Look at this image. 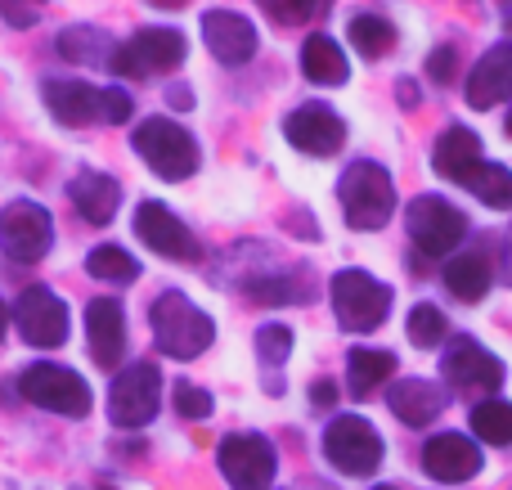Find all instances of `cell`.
<instances>
[{"label": "cell", "mask_w": 512, "mask_h": 490, "mask_svg": "<svg viewBox=\"0 0 512 490\" xmlns=\"http://www.w3.org/2000/svg\"><path fill=\"white\" fill-rule=\"evenodd\" d=\"M153 324V342L162 356L171 360H198L216 338V324L207 311H198L185 293H162L149 311Z\"/></svg>", "instance_id": "cell-1"}, {"label": "cell", "mask_w": 512, "mask_h": 490, "mask_svg": "<svg viewBox=\"0 0 512 490\" xmlns=\"http://www.w3.org/2000/svg\"><path fill=\"white\" fill-rule=\"evenodd\" d=\"M337 198H342V212L351 230H382L396 212V180L387 167L360 158L342 171L337 180Z\"/></svg>", "instance_id": "cell-2"}, {"label": "cell", "mask_w": 512, "mask_h": 490, "mask_svg": "<svg viewBox=\"0 0 512 490\" xmlns=\"http://www.w3.org/2000/svg\"><path fill=\"white\" fill-rule=\"evenodd\" d=\"M131 149L140 153L153 176H162V180H189L198 171V162H203L198 140L180 122H171V117H144L140 131L131 135Z\"/></svg>", "instance_id": "cell-3"}, {"label": "cell", "mask_w": 512, "mask_h": 490, "mask_svg": "<svg viewBox=\"0 0 512 490\" xmlns=\"http://www.w3.org/2000/svg\"><path fill=\"white\" fill-rule=\"evenodd\" d=\"M328 297H333V315L346 333H373L391 315V288L373 279L369 270H337Z\"/></svg>", "instance_id": "cell-4"}, {"label": "cell", "mask_w": 512, "mask_h": 490, "mask_svg": "<svg viewBox=\"0 0 512 490\" xmlns=\"http://www.w3.org/2000/svg\"><path fill=\"white\" fill-rule=\"evenodd\" d=\"M18 392H23L32 405H41V410L63 414V419H86L90 405H95L86 378L68 365H50V360L27 365L23 374H18Z\"/></svg>", "instance_id": "cell-5"}, {"label": "cell", "mask_w": 512, "mask_h": 490, "mask_svg": "<svg viewBox=\"0 0 512 490\" xmlns=\"http://www.w3.org/2000/svg\"><path fill=\"white\" fill-rule=\"evenodd\" d=\"M189 45L185 36L176 32V27H144V32H135L126 45H117L113 50V63L108 68L117 72V77H162V72H176L180 63H185Z\"/></svg>", "instance_id": "cell-6"}, {"label": "cell", "mask_w": 512, "mask_h": 490, "mask_svg": "<svg viewBox=\"0 0 512 490\" xmlns=\"http://www.w3.org/2000/svg\"><path fill=\"white\" fill-rule=\"evenodd\" d=\"M382 437L360 414H337L324 432V459L346 477H373L382 464Z\"/></svg>", "instance_id": "cell-7"}, {"label": "cell", "mask_w": 512, "mask_h": 490, "mask_svg": "<svg viewBox=\"0 0 512 490\" xmlns=\"http://www.w3.org/2000/svg\"><path fill=\"white\" fill-rule=\"evenodd\" d=\"M162 405V374L149 360H135L122 374L113 378V392H108V419L117 428H149L158 419Z\"/></svg>", "instance_id": "cell-8"}, {"label": "cell", "mask_w": 512, "mask_h": 490, "mask_svg": "<svg viewBox=\"0 0 512 490\" xmlns=\"http://www.w3.org/2000/svg\"><path fill=\"white\" fill-rule=\"evenodd\" d=\"M54 243V216L45 212L32 198H14V203L0 207V248L9 261L18 266H32L50 252Z\"/></svg>", "instance_id": "cell-9"}, {"label": "cell", "mask_w": 512, "mask_h": 490, "mask_svg": "<svg viewBox=\"0 0 512 490\" xmlns=\"http://www.w3.org/2000/svg\"><path fill=\"white\" fill-rule=\"evenodd\" d=\"M405 225H409V239H414V248L423 252V257H450V252L463 243V234H468V216L436 194L414 198L405 212Z\"/></svg>", "instance_id": "cell-10"}, {"label": "cell", "mask_w": 512, "mask_h": 490, "mask_svg": "<svg viewBox=\"0 0 512 490\" xmlns=\"http://www.w3.org/2000/svg\"><path fill=\"white\" fill-rule=\"evenodd\" d=\"M216 464H221V477L230 482V490H270L274 473H279V455L261 432L225 437L221 450H216Z\"/></svg>", "instance_id": "cell-11"}, {"label": "cell", "mask_w": 512, "mask_h": 490, "mask_svg": "<svg viewBox=\"0 0 512 490\" xmlns=\"http://www.w3.org/2000/svg\"><path fill=\"white\" fill-rule=\"evenodd\" d=\"M14 324L23 333L27 347H41V351H54L68 342V329H72V315L63 306V297H54V288L45 284H32L18 293V306H14Z\"/></svg>", "instance_id": "cell-12"}, {"label": "cell", "mask_w": 512, "mask_h": 490, "mask_svg": "<svg viewBox=\"0 0 512 490\" xmlns=\"http://www.w3.org/2000/svg\"><path fill=\"white\" fill-rule=\"evenodd\" d=\"M283 135L292 149L310 153V158H333L346 144V122L328 104H301L283 117Z\"/></svg>", "instance_id": "cell-13"}, {"label": "cell", "mask_w": 512, "mask_h": 490, "mask_svg": "<svg viewBox=\"0 0 512 490\" xmlns=\"http://www.w3.org/2000/svg\"><path fill=\"white\" fill-rule=\"evenodd\" d=\"M135 234H140L144 248H153L158 257H171V261H194L198 257V239L189 234V225L171 212L167 203H140L135 207Z\"/></svg>", "instance_id": "cell-14"}, {"label": "cell", "mask_w": 512, "mask_h": 490, "mask_svg": "<svg viewBox=\"0 0 512 490\" xmlns=\"http://www.w3.org/2000/svg\"><path fill=\"white\" fill-rule=\"evenodd\" d=\"M441 374H445V383L459 387V392L481 396V392H499V387H504V360L490 356L481 342L459 338L450 351H445Z\"/></svg>", "instance_id": "cell-15"}, {"label": "cell", "mask_w": 512, "mask_h": 490, "mask_svg": "<svg viewBox=\"0 0 512 490\" xmlns=\"http://www.w3.org/2000/svg\"><path fill=\"white\" fill-rule=\"evenodd\" d=\"M423 468L436 482H472L481 473V446L463 432H436L423 446Z\"/></svg>", "instance_id": "cell-16"}, {"label": "cell", "mask_w": 512, "mask_h": 490, "mask_svg": "<svg viewBox=\"0 0 512 490\" xmlns=\"http://www.w3.org/2000/svg\"><path fill=\"white\" fill-rule=\"evenodd\" d=\"M203 41L216 63L239 68L256 54V27L234 9H212V14H203Z\"/></svg>", "instance_id": "cell-17"}, {"label": "cell", "mask_w": 512, "mask_h": 490, "mask_svg": "<svg viewBox=\"0 0 512 490\" xmlns=\"http://www.w3.org/2000/svg\"><path fill=\"white\" fill-rule=\"evenodd\" d=\"M436 176L454 180V185H472L477 171L486 167V149H481V135L468 131V126H445L441 140H436L432 153Z\"/></svg>", "instance_id": "cell-18"}, {"label": "cell", "mask_w": 512, "mask_h": 490, "mask_svg": "<svg viewBox=\"0 0 512 490\" xmlns=\"http://www.w3.org/2000/svg\"><path fill=\"white\" fill-rule=\"evenodd\" d=\"M463 95H468L472 108H495L512 99V41H499L481 54L477 68L468 72V90Z\"/></svg>", "instance_id": "cell-19"}, {"label": "cell", "mask_w": 512, "mask_h": 490, "mask_svg": "<svg viewBox=\"0 0 512 490\" xmlns=\"http://www.w3.org/2000/svg\"><path fill=\"white\" fill-rule=\"evenodd\" d=\"M86 333H90V356L104 369H117L126 356V320L122 306L113 297H95L86 311Z\"/></svg>", "instance_id": "cell-20"}, {"label": "cell", "mask_w": 512, "mask_h": 490, "mask_svg": "<svg viewBox=\"0 0 512 490\" xmlns=\"http://www.w3.org/2000/svg\"><path fill=\"white\" fill-rule=\"evenodd\" d=\"M99 104H104V90L86 86V81H63V77L45 81V108H50L54 122H63V126L99 122Z\"/></svg>", "instance_id": "cell-21"}, {"label": "cell", "mask_w": 512, "mask_h": 490, "mask_svg": "<svg viewBox=\"0 0 512 490\" xmlns=\"http://www.w3.org/2000/svg\"><path fill=\"white\" fill-rule=\"evenodd\" d=\"M387 405L400 423H409V428H427V423L445 410V392L436 383H427V378H405V383H396L387 392Z\"/></svg>", "instance_id": "cell-22"}, {"label": "cell", "mask_w": 512, "mask_h": 490, "mask_svg": "<svg viewBox=\"0 0 512 490\" xmlns=\"http://www.w3.org/2000/svg\"><path fill=\"white\" fill-rule=\"evenodd\" d=\"M72 203H77V212L86 216L90 225H108L117 216V207H122V189H117V180L104 176V171H81V176L72 180Z\"/></svg>", "instance_id": "cell-23"}, {"label": "cell", "mask_w": 512, "mask_h": 490, "mask_svg": "<svg viewBox=\"0 0 512 490\" xmlns=\"http://www.w3.org/2000/svg\"><path fill=\"white\" fill-rule=\"evenodd\" d=\"M301 72H306L315 86H342V81L351 77V63H346L342 45H337L333 36L319 32L301 45Z\"/></svg>", "instance_id": "cell-24"}, {"label": "cell", "mask_w": 512, "mask_h": 490, "mask_svg": "<svg viewBox=\"0 0 512 490\" xmlns=\"http://www.w3.org/2000/svg\"><path fill=\"white\" fill-rule=\"evenodd\" d=\"M391 374H396V356L382 347H355L346 356V387H351V396H369L373 387L391 383Z\"/></svg>", "instance_id": "cell-25"}, {"label": "cell", "mask_w": 512, "mask_h": 490, "mask_svg": "<svg viewBox=\"0 0 512 490\" xmlns=\"http://www.w3.org/2000/svg\"><path fill=\"white\" fill-rule=\"evenodd\" d=\"M490 257L486 252H463V257L445 261V288H450L459 302H481L490 293Z\"/></svg>", "instance_id": "cell-26"}, {"label": "cell", "mask_w": 512, "mask_h": 490, "mask_svg": "<svg viewBox=\"0 0 512 490\" xmlns=\"http://www.w3.org/2000/svg\"><path fill=\"white\" fill-rule=\"evenodd\" d=\"M346 36H351V45L364 54V59H387V54L396 50V27H391L382 14H360V18H351Z\"/></svg>", "instance_id": "cell-27"}, {"label": "cell", "mask_w": 512, "mask_h": 490, "mask_svg": "<svg viewBox=\"0 0 512 490\" xmlns=\"http://www.w3.org/2000/svg\"><path fill=\"white\" fill-rule=\"evenodd\" d=\"M472 432L486 446H512V401H477L472 405Z\"/></svg>", "instance_id": "cell-28"}, {"label": "cell", "mask_w": 512, "mask_h": 490, "mask_svg": "<svg viewBox=\"0 0 512 490\" xmlns=\"http://www.w3.org/2000/svg\"><path fill=\"white\" fill-rule=\"evenodd\" d=\"M86 270L95 279H104V284H131V279L140 275V261L126 248H117V243H99V248H90Z\"/></svg>", "instance_id": "cell-29"}, {"label": "cell", "mask_w": 512, "mask_h": 490, "mask_svg": "<svg viewBox=\"0 0 512 490\" xmlns=\"http://www.w3.org/2000/svg\"><path fill=\"white\" fill-rule=\"evenodd\" d=\"M59 54L72 63H113L108 36L99 27H68V32H59Z\"/></svg>", "instance_id": "cell-30"}, {"label": "cell", "mask_w": 512, "mask_h": 490, "mask_svg": "<svg viewBox=\"0 0 512 490\" xmlns=\"http://www.w3.org/2000/svg\"><path fill=\"white\" fill-rule=\"evenodd\" d=\"M405 333H409V342H414V347L432 351V347H441V342H445V333H450V320H445V315L436 311L432 302H418L414 311H409V320H405Z\"/></svg>", "instance_id": "cell-31"}, {"label": "cell", "mask_w": 512, "mask_h": 490, "mask_svg": "<svg viewBox=\"0 0 512 490\" xmlns=\"http://www.w3.org/2000/svg\"><path fill=\"white\" fill-rule=\"evenodd\" d=\"M472 194L481 198L486 207H495V212H508L512 207V171L499 167V162H486V167L477 171V180H472Z\"/></svg>", "instance_id": "cell-32"}, {"label": "cell", "mask_w": 512, "mask_h": 490, "mask_svg": "<svg viewBox=\"0 0 512 490\" xmlns=\"http://www.w3.org/2000/svg\"><path fill=\"white\" fill-rule=\"evenodd\" d=\"M292 356V329L288 324H261L256 329V360L265 369H279Z\"/></svg>", "instance_id": "cell-33"}, {"label": "cell", "mask_w": 512, "mask_h": 490, "mask_svg": "<svg viewBox=\"0 0 512 490\" xmlns=\"http://www.w3.org/2000/svg\"><path fill=\"white\" fill-rule=\"evenodd\" d=\"M256 5H261L279 27H301V23L324 14L328 0H256Z\"/></svg>", "instance_id": "cell-34"}, {"label": "cell", "mask_w": 512, "mask_h": 490, "mask_svg": "<svg viewBox=\"0 0 512 490\" xmlns=\"http://www.w3.org/2000/svg\"><path fill=\"white\" fill-rule=\"evenodd\" d=\"M212 410H216V401H212V392H207V387L176 383V414H185V419H207Z\"/></svg>", "instance_id": "cell-35"}, {"label": "cell", "mask_w": 512, "mask_h": 490, "mask_svg": "<svg viewBox=\"0 0 512 490\" xmlns=\"http://www.w3.org/2000/svg\"><path fill=\"white\" fill-rule=\"evenodd\" d=\"M131 113H135L131 95H126L122 86H104V104H99V122H108V126H122Z\"/></svg>", "instance_id": "cell-36"}, {"label": "cell", "mask_w": 512, "mask_h": 490, "mask_svg": "<svg viewBox=\"0 0 512 490\" xmlns=\"http://www.w3.org/2000/svg\"><path fill=\"white\" fill-rule=\"evenodd\" d=\"M45 0H0V14H5L9 27H32L36 14H41Z\"/></svg>", "instance_id": "cell-37"}, {"label": "cell", "mask_w": 512, "mask_h": 490, "mask_svg": "<svg viewBox=\"0 0 512 490\" xmlns=\"http://www.w3.org/2000/svg\"><path fill=\"white\" fill-rule=\"evenodd\" d=\"M454 68H459V50H454V45H441V50L427 54V77L441 81V86L454 77Z\"/></svg>", "instance_id": "cell-38"}, {"label": "cell", "mask_w": 512, "mask_h": 490, "mask_svg": "<svg viewBox=\"0 0 512 490\" xmlns=\"http://www.w3.org/2000/svg\"><path fill=\"white\" fill-rule=\"evenodd\" d=\"M310 401H315L319 410H328V405L337 401V387L328 383V378H319V383H310Z\"/></svg>", "instance_id": "cell-39"}, {"label": "cell", "mask_w": 512, "mask_h": 490, "mask_svg": "<svg viewBox=\"0 0 512 490\" xmlns=\"http://www.w3.org/2000/svg\"><path fill=\"white\" fill-rule=\"evenodd\" d=\"M499 279L512 288V230H508V239H504V252H499Z\"/></svg>", "instance_id": "cell-40"}, {"label": "cell", "mask_w": 512, "mask_h": 490, "mask_svg": "<svg viewBox=\"0 0 512 490\" xmlns=\"http://www.w3.org/2000/svg\"><path fill=\"white\" fill-rule=\"evenodd\" d=\"M167 99H171L176 108H189V104H194V95H189L185 86H171V90H167Z\"/></svg>", "instance_id": "cell-41"}, {"label": "cell", "mask_w": 512, "mask_h": 490, "mask_svg": "<svg viewBox=\"0 0 512 490\" xmlns=\"http://www.w3.org/2000/svg\"><path fill=\"white\" fill-rule=\"evenodd\" d=\"M400 104H418V90L409 81H400Z\"/></svg>", "instance_id": "cell-42"}, {"label": "cell", "mask_w": 512, "mask_h": 490, "mask_svg": "<svg viewBox=\"0 0 512 490\" xmlns=\"http://www.w3.org/2000/svg\"><path fill=\"white\" fill-rule=\"evenodd\" d=\"M158 9H180V5H189V0H153Z\"/></svg>", "instance_id": "cell-43"}, {"label": "cell", "mask_w": 512, "mask_h": 490, "mask_svg": "<svg viewBox=\"0 0 512 490\" xmlns=\"http://www.w3.org/2000/svg\"><path fill=\"white\" fill-rule=\"evenodd\" d=\"M504 131H508V135H512V108H508V122H504Z\"/></svg>", "instance_id": "cell-44"}, {"label": "cell", "mask_w": 512, "mask_h": 490, "mask_svg": "<svg viewBox=\"0 0 512 490\" xmlns=\"http://www.w3.org/2000/svg\"><path fill=\"white\" fill-rule=\"evenodd\" d=\"M0 333H5V306H0Z\"/></svg>", "instance_id": "cell-45"}, {"label": "cell", "mask_w": 512, "mask_h": 490, "mask_svg": "<svg viewBox=\"0 0 512 490\" xmlns=\"http://www.w3.org/2000/svg\"><path fill=\"white\" fill-rule=\"evenodd\" d=\"M373 490H396V486H373Z\"/></svg>", "instance_id": "cell-46"}]
</instances>
